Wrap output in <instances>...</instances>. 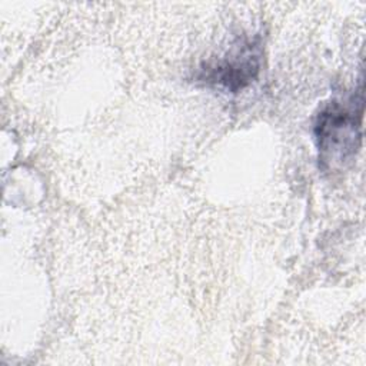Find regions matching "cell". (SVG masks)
Listing matches in <instances>:
<instances>
[{
	"label": "cell",
	"mask_w": 366,
	"mask_h": 366,
	"mask_svg": "<svg viewBox=\"0 0 366 366\" xmlns=\"http://www.w3.org/2000/svg\"><path fill=\"white\" fill-rule=\"evenodd\" d=\"M362 86L346 100L332 99L319 109L313 122V134L319 164L325 170L345 167L355 159L362 140Z\"/></svg>",
	"instance_id": "1"
},
{
	"label": "cell",
	"mask_w": 366,
	"mask_h": 366,
	"mask_svg": "<svg viewBox=\"0 0 366 366\" xmlns=\"http://www.w3.org/2000/svg\"><path fill=\"white\" fill-rule=\"evenodd\" d=\"M262 43L259 37L243 40L224 56L204 63L197 73L199 81L220 86L236 93L249 86L262 66Z\"/></svg>",
	"instance_id": "2"
}]
</instances>
